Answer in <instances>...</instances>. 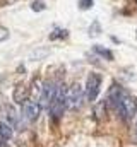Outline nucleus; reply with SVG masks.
<instances>
[{
  "label": "nucleus",
  "mask_w": 137,
  "mask_h": 147,
  "mask_svg": "<svg viewBox=\"0 0 137 147\" xmlns=\"http://www.w3.org/2000/svg\"><path fill=\"white\" fill-rule=\"evenodd\" d=\"M28 92H29V87L24 86V84H19V86L14 89V101H16V103H24V101H28Z\"/></svg>",
  "instance_id": "8"
},
{
  "label": "nucleus",
  "mask_w": 137,
  "mask_h": 147,
  "mask_svg": "<svg viewBox=\"0 0 137 147\" xmlns=\"http://www.w3.org/2000/svg\"><path fill=\"white\" fill-rule=\"evenodd\" d=\"M82 99H84V92H82V87L79 84H74L67 89V92H65V106L68 110H77L82 105Z\"/></svg>",
  "instance_id": "3"
},
{
  "label": "nucleus",
  "mask_w": 137,
  "mask_h": 147,
  "mask_svg": "<svg viewBox=\"0 0 137 147\" xmlns=\"http://www.w3.org/2000/svg\"><path fill=\"white\" fill-rule=\"evenodd\" d=\"M0 147H3V142H2V140H0Z\"/></svg>",
  "instance_id": "18"
},
{
  "label": "nucleus",
  "mask_w": 137,
  "mask_h": 147,
  "mask_svg": "<svg viewBox=\"0 0 137 147\" xmlns=\"http://www.w3.org/2000/svg\"><path fill=\"white\" fill-rule=\"evenodd\" d=\"M9 139H12V127L0 121V140H9Z\"/></svg>",
  "instance_id": "9"
},
{
  "label": "nucleus",
  "mask_w": 137,
  "mask_h": 147,
  "mask_svg": "<svg viewBox=\"0 0 137 147\" xmlns=\"http://www.w3.org/2000/svg\"><path fill=\"white\" fill-rule=\"evenodd\" d=\"M79 7H81L82 10H87V9L93 7V0H81V2H79Z\"/></svg>",
  "instance_id": "16"
},
{
  "label": "nucleus",
  "mask_w": 137,
  "mask_h": 147,
  "mask_svg": "<svg viewBox=\"0 0 137 147\" xmlns=\"http://www.w3.org/2000/svg\"><path fill=\"white\" fill-rule=\"evenodd\" d=\"M55 89H57V86H53L52 82H45V84L41 86V89H39V101H38V103L41 105V108H45V106L50 108V103H52V99H53Z\"/></svg>",
  "instance_id": "5"
},
{
  "label": "nucleus",
  "mask_w": 137,
  "mask_h": 147,
  "mask_svg": "<svg viewBox=\"0 0 137 147\" xmlns=\"http://www.w3.org/2000/svg\"><path fill=\"white\" fill-rule=\"evenodd\" d=\"M68 31L67 29H55L52 34H50V39H58V38H67Z\"/></svg>",
  "instance_id": "12"
},
{
  "label": "nucleus",
  "mask_w": 137,
  "mask_h": 147,
  "mask_svg": "<svg viewBox=\"0 0 137 147\" xmlns=\"http://www.w3.org/2000/svg\"><path fill=\"white\" fill-rule=\"evenodd\" d=\"M93 51H94L96 55H100V57H103L104 60H113V53H111L110 50H106V48H103V46H100V45L93 46Z\"/></svg>",
  "instance_id": "10"
},
{
  "label": "nucleus",
  "mask_w": 137,
  "mask_h": 147,
  "mask_svg": "<svg viewBox=\"0 0 137 147\" xmlns=\"http://www.w3.org/2000/svg\"><path fill=\"white\" fill-rule=\"evenodd\" d=\"M115 110L122 115L123 120H130V118H134V115L137 113V99L136 98H132L130 94L123 92Z\"/></svg>",
  "instance_id": "1"
},
{
  "label": "nucleus",
  "mask_w": 137,
  "mask_h": 147,
  "mask_svg": "<svg viewBox=\"0 0 137 147\" xmlns=\"http://www.w3.org/2000/svg\"><path fill=\"white\" fill-rule=\"evenodd\" d=\"M9 38V31L5 29V28H0V41H3V39H7Z\"/></svg>",
  "instance_id": "17"
},
{
  "label": "nucleus",
  "mask_w": 137,
  "mask_h": 147,
  "mask_svg": "<svg viewBox=\"0 0 137 147\" xmlns=\"http://www.w3.org/2000/svg\"><path fill=\"white\" fill-rule=\"evenodd\" d=\"M65 92H67V91L64 89V86L58 84L57 89H55L53 99H52V103H50V115H52L53 118H60L62 113H64V110L67 108V106H65Z\"/></svg>",
  "instance_id": "2"
},
{
  "label": "nucleus",
  "mask_w": 137,
  "mask_h": 147,
  "mask_svg": "<svg viewBox=\"0 0 137 147\" xmlns=\"http://www.w3.org/2000/svg\"><path fill=\"white\" fill-rule=\"evenodd\" d=\"M50 53V50H36L31 53V60H38V58H43V57H46Z\"/></svg>",
  "instance_id": "13"
},
{
  "label": "nucleus",
  "mask_w": 137,
  "mask_h": 147,
  "mask_svg": "<svg viewBox=\"0 0 137 147\" xmlns=\"http://www.w3.org/2000/svg\"><path fill=\"white\" fill-rule=\"evenodd\" d=\"M100 86H101V75L100 74H89L87 82H86V94L89 101H96L100 94Z\"/></svg>",
  "instance_id": "4"
},
{
  "label": "nucleus",
  "mask_w": 137,
  "mask_h": 147,
  "mask_svg": "<svg viewBox=\"0 0 137 147\" xmlns=\"http://www.w3.org/2000/svg\"><path fill=\"white\" fill-rule=\"evenodd\" d=\"M45 2L43 0H36V2H33V5H31V9H33L34 12H39V10H45Z\"/></svg>",
  "instance_id": "15"
},
{
  "label": "nucleus",
  "mask_w": 137,
  "mask_h": 147,
  "mask_svg": "<svg viewBox=\"0 0 137 147\" xmlns=\"http://www.w3.org/2000/svg\"><path fill=\"white\" fill-rule=\"evenodd\" d=\"M3 113H5L3 116H5V120L9 121L10 127H19V115L14 110V106H10V105L3 106Z\"/></svg>",
  "instance_id": "7"
},
{
  "label": "nucleus",
  "mask_w": 137,
  "mask_h": 147,
  "mask_svg": "<svg viewBox=\"0 0 137 147\" xmlns=\"http://www.w3.org/2000/svg\"><path fill=\"white\" fill-rule=\"evenodd\" d=\"M136 134H137V125H136Z\"/></svg>",
  "instance_id": "19"
},
{
  "label": "nucleus",
  "mask_w": 137,
  "mask_h": 147,
  "mask_svg": "<svg viewBox=\"0 0 137 147\" xmlns=\"http://www.w3.org/2000/svg\"><path fill=\"white\" fill-rule=\"evenodd\" d=\"M100 31H101V26H100L98 21H94V22L91 24V28H89V34H91V36H98Z\"/></svg>",
  "instance_id": "14"
},
{
  "label": "nucleus",
  "mask_w": 137,
  "mask_h": 147,
  "mask_svg": "<svg viewBox=\"0 0 137 147\" xmlns=\"http://www.w3.org/2000/svg\"><path fill=\"white\" fill-rule=\"evenodd\" d=\"M39 111H41V105L38 101H28L22 106V115L26 121H34L39 116Z\"/></svg>",
  "instance_id": "6"
},
{
  "label": "nucleus",
  "mask_w": 137,
  "mask_h": 147,
  "mask_svg": "<svg viewBox=\"0 0 137 147\" xmlns=\"http://www.w3.org/2000/svg\"><path fill=\"white\" fill-rule=\"evenodd\" d=\"M7 2H14V0H7Z\"/></svg>",
  "instance_id": "20"
},
{
  "label": "nucleus",
  "mask_w": 137,
  "mask_h": 147,
  "mask_svg": "<svg viewBox=\"0 0 137 147\" xmlns=\"http://www.w3.org/2000/svg\"><path fill=\"white\" fill-rule=\"evenodd\" d=\"M104 111H106V101H100V103L96 105V108H94V115H96L98 118H103V116H104Z\"/></svg>",
  "instance_id": "11"
}]
</instances>
